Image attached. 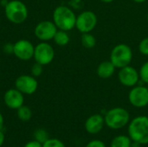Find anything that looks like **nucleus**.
<instances>
[{
  "instance_id": "9",
  "label": "nucleus",
  "mask_w": 148,
  "mask_h": 147,
  "mask_svg": "<svg viewBox=\"0 0 148 147\" xmlns=\"http://www.w3.org/2000/svg\"><path fill=\"white\" fill-rule=\"evenodd\" d=\"M128 100L132 106L141 108L148 105V88L144 86H134L130 90Z\"/></svg>"
},
{
  "instance_id": "35",
  "label": "nucleus",
  "mask_w": 148,
  "mask_h": 147,
  "mask_svg": "<svg viewBox=\"0 0 148 147\" xmlns=\"http://www.w3.org/2000/svg\"><path fill=\"white\" fill-rule=\"evenodd\" d=\"M147 23H148V14H147Z\"/></svg>"
},
{
  "instance_id": "21",
  "label": "nucleus",
  "mask_w": 148,
  "mask_h": 147,
  "mask_svg": "<svg viewBox=\"0 0 148 147\" xmlns=\"http://www.w3.org/2000/svg\"><path fill=\"white\" fill-rule=\"evenodd\" d=\"M42 147H66L62 141L58 139H49L42 144Z\"/></svg>"
},
{
  "instance_id": "30",
  "label": "nucleus",
  "mask_w": 148,
  "mask_h": 147,
  "mask_svg": "<svg viewBox=\"0 0 148 147\" xmlns=\"http://www.w3.org/2000/svg\"><path fill=\"white\" fill-rule=\"evenodd\" d=\"M3 124H4L3 116V114L0 113V130H2V129L3 128Z\"/></svg>"
},
{
  "instance_id": "2",
  "label": "nucleus",
  "mask_w": 148,
  "mask_h": 147,
  "mask_svg": "<svg viewBox=\"0 0 148 147\" xmlns=\"http://www.w3.org/2000/svg\"><path fill=\"white\" fill-rule=\"evenodd\" d=\"M53 22L58 29L69 31L75 27L76 16L70 7L60 5L54 10Z\"/></svg>"
},
{
  "instance_id": "17",
  "label": "nucleus",
  "mask_w": 148,
  "mask_h": 147,
  "mask_svg": "<svg viewBox=\"0 0 148 147\" xmlns=\"http://www.w3.org/2000/svg\"><path fill=\"white\" fill-rule=\"evenodd\" d=\"M53 40L56 42V44H57L58 46H66L67 44H69L70 41V37L68 34V31L57 29Z\"/></svg>"
},
{
  "instance_id": "5",
  "label": "nucleus",
  "mask_w": 148,
  "mask_h": 147,
  "mask_svg": "<svg viewBox=\"0 0 148 147\" xmlns=\"http://www.w3.org/2000/svg\"><path fill=\"white\" fill-rule=\"evenodd\" d=\"M133 60L132 49L125 44L121 43L116 45L111 51L110 62L117 68H121L128 66Z\"/></svg>"
},
{
  "instance_id": "13",
  "label": "nucleus",
  "mask_w": 148,
  "mask_h": 147,
  "mask_svg": "<svg viewBox=\"0 0 148 147\" xmlns=\"http://www.w3.org/2000/svg\"><path fill=\"white\" fill-rule=\"evenodd\" d=\"M3 101L6 107H8L10 109L16 110L23 105L24 102L23 94L21 93L19 90H17L16 88H10L4 93Z\"/></svg>"
},
{
  "instance_id": "11",
  "label": "nucleus",
  "mask_w": 148,
  "mask_h": 147,
  "mask_svg": "<svg viewBox=\"0 0 148 147\" xmlns=\"http://www.w3.org/2000/svg\"><path fill=\"white\" fill-rule=\"evenodd\" d=\"M35 47L31 42L21 39L14 43L13 54L16 58L22 61H29L34 56Z\"/></svg>"
},
{
  "instance_id": "20",
  "label": "nucleus",
  "mask_w": 148,
  "mask_h": 147,
  "mask_svg": "<svg viewBox=\"0 0 148 147\" xmlns=\"http://www.w3.org/2000/svg\"><path fill=\"white\" fill-rule=\"evenodd\" d=\"M34 138L35 140L38 141L41 144H43L44 142H46L49 138V133L46 130L44 129H37L35 131L34 133Z\"/></svg>"
},
{
  "instance_id": "14",
  "label": "nucleus",
  "mask_w": 148,
  "mask_h": 147,
  "mask_svg": "<svg viewBox=\"0 0 148 147\" xmlns=\"http://www.w3.org/2000/svg\"><path fill=\"white\" fill-rule=\"evenodd\" d=\"M105 125L104 117L101 114L95 113L89 116L85 122V129L90 134H97L99 133Z\"/></svg>"
},
{
  "instance_id": "29",
  "label": "nucleus",
  "mask_w": 148,
  "mask_h": 147,
  "mask_svg": "<svg viewBox=\"0 0 148 147\" xmlns=\"http://www.w3.org/2000/svg\"><path fill=\"white\" fill-rule=\"evenodd\" d=\"M4 140H5V136H4V133L2 130H0V147L2 146L4 143Z\"/></svg>"
},
{
  "instance_id": "23",
  "label": "nucleus",
  "mask_w": 148,
  "mask_h": 147,
  "mask_svg": "<svg viewBox=\"0 0 148 147\" xmlns=\"http://www.w3.org/2000/svg\"><path fill=\"white\" fill-rule=\"evenodd\" d=\"M31 75L34 77H39L42 74V65L36 62L34 65H32L31 67V70H30Z\"/></svg>"
},
{
  "instance_id": "7",
  "label": "nucleus",
  "mask_w": 148,
  "mask_h": 147,
  "mask_svg": "<svg viewBox=\"0 0 148 147\" xmlns=\"http://www.w3.org/2000/svg\"><path fill=\"white\" fill-rule=\"evenodd\" d=\"M97 24L96 15L90 10H85L76 16L75 27L81 33L91 32Z\"/></svg>"
},
{
  "instance_id": "4",
  "label": "nucleus",
  "mask_w": 148,
  "mask_h": 147,
  "mask_svg": "<svg viewBox=\"0 0 148 147\" xmlns=\"http://www.w3.org/2000/svg\"><path fill=\"white\" fill-rule=\"evenodd\" d=\"M104 120L108 127L110 129L118 130L129 124L130 114L128 111L123 107H114L106 113Z\"/></svg>"
},
{
  "instance_id": "1",
  "label": "nucleus",
  "mask_w": 148,
  "mask_h": 147,
  "mask_svg": "<svg viewBox=\"0 0 148 147\" xmlns=\"http://www.w3.org/2000/svg\"><path fill=\"white\" fill-rule=\"evenodd\" d=\"M128 136L132 141L140 145L148 144V117L138 116L129 122Z\"/></svg>"
},
{
  "instance_id": "6",
  "label": "nucleus",
  "mask_w": 148,
  "mask_h": 147,
  "mask_svg": "<svg viewBox=\"0 0 148 147\" xmlns=\"http://www.w3.org/2000/svg\"><path fill=\"white\" fill-rule=\"evenodd\" d=\"M33 58L36 62L42 66L48 65L51 63L55 58V50L49 43L42 42L35 47Z\"/></svg>"
},
{
  "instance_id": "33",
  "label": "nucleus",
  "mask_w": 148,
  "mask_h": 147,
  "mask_svg": "<svg viewBox=\"0 0 148 147\" xmlns=\"http://www.w3.org/2000/svg\"><path fill=\"white\" fill-rule=\"evenodd\" d=\"M100 1H101V2H103V3H109L114 2V0H100Z\"/></svg>"
},
{
  "instance_id": "24",
  "label": "nucleus",
  "mask_w": 148,
  "mask_h": 147,
  "mask_svg": "<svg viewBox=\"0 0 148 147\" xmlns=\"http://www.w3.org/2000/svg\"><path fill=\"white\" fill-rule=\"evenodd\" d=\"M139 50L142 55H148V37H146L140 41L139 44Z\"/></svg>"
},
{
  "instance_id": "28",
  "label": "nucleus",
  "mask_w": 148,
  "mask_h": 147,
  "mask_svg": "<svg viewBox=\"0 0 148 147\" xmlns=\"http://www.w3.org/2000/svg\"><path fill=\"white\" fill-rule=\"evenodd\" d=\"M23 147H42V144L39 143L36 140H31L29 142H28L27 144H25V146Z\"/></svg>"
},
{
  "instance_id": "27",
  "label": "nucleus",
  "mask_w": 148,
  "mask_h": 147,
  "mask_svg": "<svg viewBox=\"0 0 148 147\" xmlns=\"http://www.w3.org/2000/svg\"><path fill=\"white\" fill-rule=\"evenodd\" d=\"M13 50H14V44H12L10 42L5 43L3 47V51L5 54H8V55L13 54Z\"/></svg>"
},
{
  "instance_id": "3",
  "label": "nucleus",
  "mask_w": 148,
  "mask_h": 147,
  "mask_svg": "<svg viewBox=\"0 0 148 147\" xmlns=\"http://www.w3.org/2000/svg\"><path fill=\"white\" fill-rule=\"evenodd\" d=\"M4 14L10 23L21 24L26 21L29 11L23 2L20 0H11L9 1L7 5L4 7Z\"/></svg>"
},
{
  "instance_id": "34",
  "label": "nucleus",
  "mask_w": 148,
  "mask_h": 147,
  "mask_svg": "<svg viewBox=\"0 0 148 147\" xmlns=\"http://www.w3.org/2000/svg\"><path fill=\"white\" fill-rule=\"evenodd\" d=\"M134 2H135V3H144V2H146L147 0H133Z\"/></svg>"
},
{
  "instance_id": "18",
  "label": "nucleus",
  "mask_w": 148,
  "mask_h": 147,
  "mask_svg": "<svg viewBox=\"0 0 148 147\" xmlns=\"http://www.w3.org/2000/svg\"><path fill=\"white\" fill-rule=\"evenodd\" d=\"M16 115L20 120L29 121L32 117V111L29 107L23 105L18 109H16Z\"/></svg>"
},
{
  "instance_id": "32",
  "label": "nucleus",
  "mask_w": 148,
  "mask_h": 147,
  "mask_svg": "<svg viewBox=\"0 0 148 147\" xmlns=\"http://www.w3.org/2000/svg\"><path fill=\"white\" fill-rule=\"evenodd\" d=\"M8 0H1V5L4 8L6 5H7V3H8Z\"/></svg>"
},
{
  "instance_id": "26",
  "label": "nucleus",
  "mask_w": 148,
  "mask_h": 147,
  "mask_svg": "<svg viewBox=\"0 0 148 147\" xmlns=\"http://www.w3.org/2000/svg\"><path fill=\"white\" fill-rule=\"evenodd\" d=\"M69 4L71 8L75 9V10H79V9L82 8L83 2H82V0H70Z\"/></svg>"
},
{
  "instance_id": "16",
  "label": "nucleus",
  "mask_w": 148,
  "mask_h": 147,
  "mask_svg": "<svg viewBox=\"0 0 148 147\" xmlns=\"http://www.w3.org/2000/svg\"><path fill=\"white\" fill-rule=\"evenodd\" d=\"M131 144L132 139L129 136L119 135L113 139L110 144V147H130Z\"/></svg>"
},
{
  "instance_id": "10",
  "label": "nucleus",
  "mask_w": 148,
  "mask_h": 147,
  "mask_svg": "<svg viewBox=\"0 0 148 147\" xmlns=\"http://www.w3.org/2000/svg\"><path fill=\"white\" fill-rule=\"evenodd\" d=\"M15 87L23 94H33L38 88V82L36 77L31 75H23L16 78L15 81Z\"/></svg>"
},
{
  "instance_id": "25",
  "label": "nucleus",
  "mask_w": 148,
  "mask_h": 147,
  "mask_svg": "<svg viewBox=\"0 0 148 147\" xmlns=\"http://www.w3.org/2000/svg\"><path fill=\"white\" fill-rule=\"evenodd\" d=\"M85 147H107L105 143L99 139H94L89 141Z\"/></svg>"
},
{
  "instance_id": "15",
  "label": "nucleus",
  "mask_w": 148,
  "mask_h": 147,
  "mask_svg": "<svg viewBox=\"0 0 148 147\" xmlns=\"http://www.w3.org/2000/svg\"><path fill=\"white\" fill-rule=\"evenodd\" d=\"M115 67L110 61H104L101 62L96 69L97 75L101 79H108L113 76L115 71Z\"/></svg>"
},
{
  "instance_id": "22",
  "label": "nucleus",
  "mask_w": 148,
  "mask_h": 147,
  "mask_svg": "<svg viewBox=\"0 0 148 147\" xmlns=\"http://www.w3.org/2000/svg\"><path fill=\"white\" fill-rule=\"evenodd\" d=\"M139 74H140V78L142 80V81L148 84V62H146L140 67Z\"/></svg>"
},
{
  "instance_id": "19",
  "label": "nucleus",
  "mask_w": 148,
  "mask_h": 147,
  "mask_svg": "<svg viewBox=\"0 0 148 147\" xmlns=\"http://www.w3.org/2000/svg\"><path fill=\"white\" fill-rule=\"evenodd\" d=\"M82 44L86 49H93L96 44V39L95 37L89 33H83L82 35Z\"/></svg>"
},
{
  "instance_id": "31",
  "label": "nucleus",
  "mask_w": 148,
  "mask_h": 147,
  "mask_svg": "<svg viewBox=\"0 0 148 147\" xmlns=\"http://www.w3.org/2000/svg\"><path fill=\"white\" fill-rule=\"evenodd\" d=\"M142 145H140V143H137V142H134V141H133L132 142V144H131V146L130 147H141Z\"/></svg>"
},
{
  "instance_id": "8",
  "label": "nucleus",
  "mask_w": 148,
  "mask_h": 147,
  "mask_svg": "<svg viewBox=\"0 0 148 147\" xmlns=\"http://www.w3.org/2000/svg\"><path fill=\"white\" fill-rule=\"evenodd\" d=\"M57 27L53 21H42L36 24L34 29V34L37 39L42 42L52 40L57 31Z\"/></svg>"
},
{
  "instance_id": "12",
  "label": "nucleus",
  "mask_w": 148,
  "mask_h": 147,
  "mask_svg": "<svg viewBox=\"0 0 148 147\" xmlns=\"http://www.w3.org/2000/svg\"><path fill=\"white\" fill-rule=\"evenodd\" d=\"M118 79L123 86L133 88L138 83L140 80V74L136 68L128 65L120 68L118 73Z\"/></svg>"
}]
</instances>
